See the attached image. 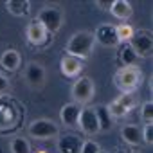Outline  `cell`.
Instances as JSON below:
<instances>
[{"label":"cell","instance_id":"31","mask_svg":"<svg viewBox=\"0 0 153 153\" xmlns=\"http://www.w3.org/2000/svg\"><path fill=\"white\" fill-rule=\"evenodd\" d=\"M99 153H105V151H99Z\"/></svg>","mask_w":153,"mask_h":153},{"label":"cell","instance_id":"30","mask_svg":"<svg viewBox=\"0 0 153 153\" xmlns=\"http://www.w3.org/2000/svg\"><path fill=\"white\" fill-rule=\"evenodd\" d=\"M36 153H47V151H36Z\"/></svg>","mask_w":153,"mask_h":153},{"label":"cell","instance_id":"2","mask_svg":"<svg viewBox=\"0 0 153 153\" xmlns=\"http://www.w3.org/2000/svg\"><path fill=\"white\" fill-rule=\"evenodd\" d=\"M94 42L96 40H94V34L92 33L79 31V33H76L74 36H70V40L67 42V54L83 61V59H87L92 54Z\"/></svg>","mask_w":153,"mask_h":153},{"label":"cell","instance_id":"29","mask_svg":"<svg viewBox=\"0 0 153 153\" xmlns=\"http://www.w3.org/2000/svg\"><path fill=\"white\" fill-rule=\"evenodd\" d=\"M115 153H126V151H124V149H117Z\"/></svg>","mask_w":153,"mask_h":153},{"label":"cell","instance_id":"6","mask_svg":"<svg viewBox=\"0 0 153 153\" xmlns=\"http://www.w3.org/2000/svg\"><path fill=\"white\" fill-rule=\"evenodd\" d=\"M58 124L56 123H52V121H49V119H36V121H33L31 124H29V133H31V137H34V139H40V140H43V139H52V137H56L58 135Z\"/></svg>","mask_w":153,"mask_h":153},{"label":"cell","instance_id":"27","mask_svg":"<svg viewBox=\"0 0 153 153\" xmlns=\"http://www.w3.org/2000/svg\"><path fill=\"white\" fill-rule=\"evenodd\" d=\"M7 90H9V79L6 78L2 72H0V94H4Z\"/></svg>","mask_w":153,"mask_h":153},{"label":"cell","instance_id":"28","mask_svg":"<svg viewBox=\"0 0 153 153\" xmlns=\"http://www.w3.org/2000/svg\"><path fill=\"white\" fill-rule=\"evenodd\" d=\"M101 9H110V6H112V2H96Z\"/></svg>","mask_w":153,"mask_h":153},{"label":"cell","instance_id":"1","mask_svg":"<svg viewBox=\"0 0 153 153\" xmlns=\"http://www.w3.org/2000/svg\"><path fill=\"white\" fill-rule=\"evenodd\" d=\"M140 81H142V70L137 65L119 67L117 72H115V76H114V83L121 90V94H124V92H135L139 88Z\"/></svg>","mask_w":153,"mask_h":153},{"label":"cell","instance_id":"23","mask_svg":"<svg viewBox=\"0 0 153 153\" xmlns=\"http://www.w3.org/2000/svg\"><path fill=\"white\" fill-rule=\"evenodd\" d=\"M140 119L144 121V124H151L153 123V103L146 101L140 108Z\"/></svg>","mask_w":153,"mask_h":153},{"label":"cell","instance_id":"9","mask_svg":"<svg viewBox=\"0 0 153 153\" xmlns=\"http://www.w3.org/2000/svg\"><path fill=\"white\" fill-rule=\"evenodd\" d=\"M25 36H27V42H29L31 45L40 47V45H43V43L47 42L49 33L45 31V27H43L38 20H34V22H31V24L27 25V29H25Z\"/></svg>","mask_w":153,"mask_h":153},{"label":"cell","instance_id":"17","mask_svg":"<svg viewBox=\"0 0 153 153\" xmlns=\"http://www.w3.org/2000/svg\"><path fill=\"white\" fill-rule=\"evenodd\" d=\"M6 7L15 16H27L31 11V2L29 0H7Z\"/></svg>","mask_w":153,"mask_h":153},{"label":"cell","instance_id":"32","mask_svg":"<svg viewBox=\"0 0 153 153\" xmlns=\"http://www.w3.org/2000/svg\"><path fill=\"white\" fill-rule=\"evenodd\" d=\"M133 153H137V151H133Z\"/></svg>","mask_w":153,"mask_h":153},{"label":"cell","instance_id":"20","mask_svg":"<svg viewBox=\"0 0 153 153\" xmlns=\"http://www.w3.org/2000/svg\"><path fill=\"white\" fill-rule=\"evenodd\" d=\"M115 101H117L126 112H130V110H133V108L139 105V96H137V92H124V94H121Z\"/></svg>","mask_w":153,"mask_h":153},{"label":"cell","instance_id":"22","mask_svg":"<svg viewBox=\"0 0 153 153\" xmlns=\"http://www.w3.org/2000/svg\"><path fill=\"white\" fill-rule=\"evenodd\" d=\"M11 153H31V144L25 137H15L11 140Z\"/></svg>","mask_w":153,"mask_h":153},{"label":"cell","instance_id":"19","mask_svg":"<svg viewBox=\"0 0 153 153\" xmlns=\"http://www.w3.org/2000/svg\"><path fill=\"white\" fill-rule=\"evenodd\" d=\"M119 61L123 63V67H130V65H135V59H137V56H135V52H133V49L130 47V43H123L121 45V49H119Z\"/></svg>","mask_w":153,"mask_h":153},{"label":"cell","instance_id":"11","mask_svg":"<svg viewBox=\"0 0 153 153\" xmlns=\"http://www.w3.org/2000/svg\"><path fill=\"white\" fill-rule=\"evenodd\" d=\"M25 81L34 88L42 87L45 83V68L40 63H34V61L29 63L27 68H25Z\"/></svg>","mask_w":153,"mask_h":153},{"label":"cell","instance_id":"12","mask_svg":"<svg viewBox=\"0 0 153 153\" xmlns=\"http://www.w3.org/2000/svg\"><path fill=\"white\" fill-rule=\"evenodd\" d=\"M59 68H61V74L65 78H76L81 70H83V61L74 58V56H63L61 61H59Z\"/></svg>","mask_w":153,"mask_h":153},{"label":"cell","instance_id":"8","mask_svg":"<svg viewBox=\"0 0 153 153\" xmlns=\"http://www.w3.org/2000/svg\"><path fill=\"white\" fill-rule=\"evenodd\" d=\"M94 40H97L105 47H117L119 40H117L115 25H112V24H101L96 29V33H94Z\"/></svg>","mask_w":153,"mask_h":153},{"label":"cell","instance_id":"10","mask_svg":"<svg viewBox=\"0 0 153 153\" xmlns=\"http://www.w3.org/2000/svg\"><path fill=\"white\" fill-rule=\"evenodd\" d=\"M79 114H81V106H79V105L68 103V105H63V108L59 110V119H61V123H63L65 126L74 128V126H78Z\"/></svg>","mask_w":153,"mask_h":153},{"label":"cell","instance_id":"16","mask_svg":"<svg viewBox=\"0 0 153 153\" xmlns=\"http://www.w3.org/2000/svg\"><path fill=\"white\" fill-rule=\"evenodd\" d=\"M121 137H123V140H124L126 144H130V146H137V144H140V140H142L140 128L135 126V124H126V126H123Z\"/></svg>","mask_w":153,"mask_h":153},{"label":"cell","instance_id":"3","mask_svg":"<svg viewBox=\"0 0 153 153\" xmlns=\"http://www.w3.org/2000/svg\"><path fill=\"white\" fill-rule=\"evenodd\" d=\"M130 47L133 49L135 56L148 58L153 51V38L149 31H133V36L130 40Z\"/></svg>","mask_w":153,"mask_h":153},{"label":"cell","instance_id":"25","mask_svg":"<svg viewBox=\"0 0 153 153\" xmlns=\"http://www.w3.org/2000/svg\"><path fill=\"white\" fill-rule=\"evenodd\" d=\"M99 151H101V146L96 140H83V146H81L79 153H99Z\"/></svg>","mask_w":153,"mask_h":153},{"label":"cell","instance_id":"26","mask_svg":"<svg viewBox=\"0 0 153 153\" xmlns=\"http://www.w3.org/2000/svg\"><path fill=\"white\" fill-rule=\"evenodd\" d=\"M140 135H142V140L146 144H153V124H144V128L140 130Z\"/></svg>","mask_w":153,"mask_h":153},{"label":"cell","instance_id":"15","mask_svg":"<svg viewBox=\"0 0 153 153\" xmlns=\"http://www.w3.org/2000/svg\"><path fill=\"white\" fill-rule=\"evenodd\" d=\"M108 11L119 20H128L131 16V4L128 0H114Z\"/></svg>","mask_w":153,"mask_h":153},{"label":"cell","instance_id":"24","mask_svg":"<svg viewBox=\"0 0 153 153\" xmlns=\"http://www.w3.org/2000/svg\"><path fill=\"white\" fill-rule=\"evenodd\" d=\"M106 110H108V114L112 115V119H114V117H123V115H126V114H128V112H126V110H124L117 101H115V99L106 106Z\"/></svg>","mask_w":153,"mask_h":153},{"label":"cell","instance_id":"5","mask_svg":"<svg viewBox=\"0 0 153 153\" xmlns=\"http://www.w3.org/2000/svg\"><path fill=\"white\" fill-rule=\"evenodd\" d=\"M38 22L45 27L47 33H58L63 24V15L58 7H43L38 13Z\"/></svg>","mask_w":153,"mask_h":153},{"label":"cell","instance_id":"21","mask_svg":"<svg viewBox=\"0 0 153 153\" xmlns=\"http://www.w3.org/2000/svg\"><path fill=\"white\" fill-rule=\"evenodd\" d=\"M115 33H117L119 43L121 42L123 43H128L131 40V36H133V27L130 24H119V25H115Z\"/></svg>","mask_w":153,"mask_h":153},{"label":"cell","instance_id":"18","mask_svg":"<svg viewBox=\"0 0 153 153\" xmlns=\"http://www.w3.org/2000/svg\"><path fill=\"white\" fill-rule=\"evenodd\" d=\"M96 115H97V123H99V131H108L114 126V119L108 114L106 106H99L96 108Z\"/></svg>","mask_w":153,"mask_h":153},{"label":"cell","instance_id":"4","mask_svg":"<svg viewBox=\"0 0 153 153\" xmlns=\"http://www.w3.org/2000/svg\"><path fill=\"white\" fill-rule=\"evenodd\" d=\"M70 96H72L76 105L88 103L94 97V83H92V79L90 78H79L78 81L72 85Z\"/></svg>","mask_w":153,"mask_h":153},{"label":"cell","instance_id":"14","mask_svg":"<svg viewBox=\"0 0 153 153\" xmlns=\"http://www.w3.org/2000/svg\"><path fill=\"white\" fill-rule=\"evenodd\" d=\"M20 63H22V56L15 49H7V51L2 52V56H0V65L9 72H15L20 67Z\"/></svg>","mask_w":153,"mask_h":153},{"label":"cell","instance_id":"13","mask_svg":"<svg viewBox=\"0 0 153 153\" xmlns=\"http://www.w3.org/2000/svg\"><path fill=\"white\" fill-rule=\"evenodd\" d=\"M81 146H83V140L78 135H63L58 140L59 153H79Z\"/></svg>","mask_w":153,"mask_h":153},{"label":"cell","instance_id":"7","mask_svg":"<svg viewBox=\"0 0 153 153\" xmlns=\"http://www.w3.org/2000/svg\"><path fill=\"white\" fill-rule=\"evenodd\" d=\"M78 126H79L81 131L87 133V135H96V133H99V123H97L96 110L90 108V106L81 108V114H79V119H78Z\"/></svg>","mask_w":153,"mask_h":153}]
</instances>
